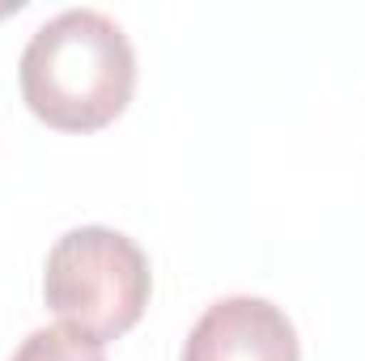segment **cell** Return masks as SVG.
<instances>
[{
  "label": "cell",
  "mask_w": 365,
  "mask_h": 361,
  "mask_svg": "<svg viewBox=\"0 0 365 361\" xmlns=\"http://www.w3.org/2000/svg\"><path fill=\"white\" fill-rule=\"evenodd\" d=\"M9 361H106L102 345L73 332V327H38L21 340Z\"/></svg>",
  "instance_id": "obj_4"
},
{
  "label": "cell",
  "mask_w": 365,
  "mask_h": 361,
  "mask_svg": "<svg viewBox=\"0 0 365 361\" xmlns=\"http://www.w3.org/2000/svg\"><path fill=\"white\" fill-rule=\"evenodd\" d=\"M21 98L60 132H98L123 115L136 90V51L119 21L98 9H64L21 51Z\"/></svg>",
  "instance_id": "obj_1"
},
{
  "label": "cell",
  "mask_w": 365,
  "mask_h": 361,
  "mask_svg": "<svg viewBox=\"0 0 365 361\" xmlns=\"http://www.w3.org/2000/svg\"><path fill=\"white\" fill-rule=\"evenodd\" d=\"M182 361H302V349L280 306L238 293L212 302L195 319Z\"/></svg>",
  "instance_id": "obj_3"
},
{
  "label": "cell",
  "mask_w": 365,
  "mask_h": 361,
  "mask_svg": "<svg viewBox=\"0 0 365 361\" xmlns=\"http://www.w3.org/2000/svg\"><path fill=\"white\" fill-rule=\"evenodd\" d=\"M149 260L145 251L106 225L68 230L43 272V298L47 310L64 319V327L90 336L98 345L119 340L132 332L149 306Z\"/></svg>",
  "instance_id": "obj_2"
}]
</instances>
